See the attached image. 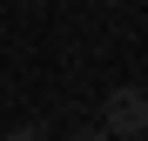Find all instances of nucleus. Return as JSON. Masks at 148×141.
<instances>
[{
  "mask_svg": "<svg viewBox=\"0 0 148 141\" xmlns=\"http://www.w3.org/2000/svg\"><path fill=\"white\" fill-rule=\"evenodd\" d=\"M101 134H108V141H141V134H148V87H135V81L108 87V101H101Z\"/></svg>",
  "mask_w": 148,
  "mask_h": 141,
  "instance_id": "nucleus-1",
  "label": "nucleus"
},
{
  "mask_svg": "<svg viewBox=\"0 0 148 141\" xmlns=\"http://www.w3.org/2000/svg\"><path fill=\"white\" fill-rule=\"evenodd\" d=\"M0 141H47V134H40L34 121H27V128H14V134H0Z\"/></svg>",
  "mask_w": 148,
  "mask_h": 141,
  "instance_id": "nucleus-2",
  "label": "nucleus"
},
{
  "mask_svg": "<svg viewBox=\"0 0 148 141\" xmlns=\"http://www.w3.org/2000/svg\"><path fill=\"white\" fill-rule=\"evenodd\" d=\"M74 141H108V134H101V128H81V134H74Z\"/></svg>",
  "mask_w": 148,
  "mask_h": 141,
  "instance_id": "nucleus-3",
  "label": "nucleus"
}]
</instances>
